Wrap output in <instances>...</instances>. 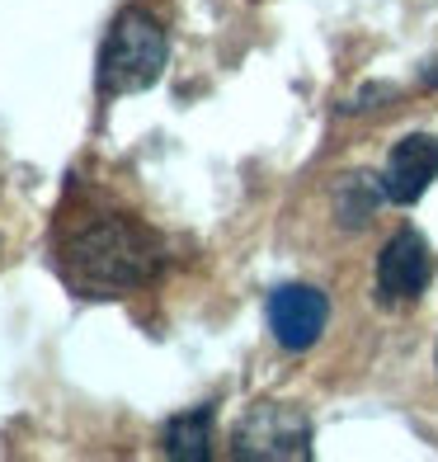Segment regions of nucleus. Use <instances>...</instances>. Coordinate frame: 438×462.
<instances>
[{
  "label": "nucleus",
  "mask_w": 438,
  "mask_h": 462,
  "mask_svg": "<svg viewBox=\"0 0 438 462\" xmlns=\"http://www.w3.org/2000/svg\"><path fill=\"white\" fill-rule=\"evenodd\" d=\"M165 444V457L175 462H203L207 457V444H213V411H189V415H175L160 434Z\"/></svg>",
  "instance_id": "0eeeda50"
},
{
  "label": "nucleus",
  "mask_w": 438,
  "mask_h": 462,
  "mask_svg": "<svg viewBox=\"0 0 438 462\" xmlns=\"http://www.w3.org/2000/svg\"><path fill=\"white\" fill-rule=\"evenodd\" d=\"M438 180V137L433 133H410L391 146V156L382 165V199L387 203H415L424 199V189Z\"/></svg>",
  "instance_id": "423d86ee"
},
{
  "label": "nucleus",
  "mask_w": 438,
  "mask_h": 462,
  "mask_svg": "<svg viewBox=\"0 0 438 462\" xmlns=\"http://www.w3.org/2000/svg\"><path fill=\"white\" fill-rule=\"evenodd\" d=\"M264 317H269V335L278 340V349L302 354L325 335L330 302H325V292L311 288V283H283V288L269 292Z\"/></svg>",
  "instance_id": "20e7f679"
},
{
  "label": "nucleus",
  "mask_w": 438,
  "mask_h": 462,
  "mask_svg": "<svg viewBox=\"0 0 438 462\" xmlns=\"http://www.w3.org/2000/svg\"><path fill=\"white\" fill-rule=\"evenodd\" d=\"M57 274L80 298H128L160 274V241L128 213H90L57 236Z\"/></svg>",
  "instance_id": "f257e3e1"
},
{
  "label": "nucleus",
  "mask_w": 438,
  "mask_h": 462,
  "mask_svg": "<svg viewBox=\"0 0 438 462\" xmlns=\"http://www.w3.org/2000/svg\"><path fill=\"white\" fill-rule=\"evenodd\" d=\"M165 57H170V38H165L160 19L151 10H141V5H123L118 19L109 24L104 48H99L95 86H99L104 99L141 95L160 80Z\"/></svg>",
  "instance_id": "f03ea898"
},
{
  "label": "nucleus",
  "mask_w": 438,
  "mask_h": 462,
  "mask_svg": "<svg viewBox=\"0 0 438 462\" xmlns=\"http://www.w3.org/2000/svg\"><path fill=\"white\" fill-rule=\"evenodd\" d=\"M232 457L241 462H297L311 457V420L287 402H260L232 434Z\"/></svg>",
  "instance_id": "7ed1b4c3"
},
{
  "label": "nucleus",
  "mask_w": 438,
  "mask_h": 462,
  "mask_svg": "<svg viewBox=\"0 0 438 462\" xmlns=\"http://www.w3.org/2000/svg\"><path fill=\"white\" fill-rule=\"evenodd\" d=\"M433 368H438V349H433Z\"/></svg>",
  "instance_id": "1a4fd4ad"
},
{
  "label": "nucleus",
  "mask_w": 438,
  "mask_h": 462,
  "mask_svg": "<svg viewBox=\"0 0 438 462\" xmlns=\"http://www.w3.org/2000/svg\"><path fill=\"white\" fill-rule=\"evenodd\" d=\"M433 279V255H429V241L420 231H396V236L382 245L378 255V298L387 307H401L415 302Z\"/></svg>",
  "instance_id": "39448f33"
},
{
  "label": "nucleus",
  "mask_w": 438,
  "mask_h": 462,
  "mask_svg": "<svg viewBox=\"0 0 438 462\" xmlns=\"http://www.w3.org/2000/svg\"><path fill=\"white\" fill-rule=\"evenodd\" d=\"M429 86H438V71H429Z\"/></svg>",
  "instance_id": "6e6552de"
}]
</instances>
